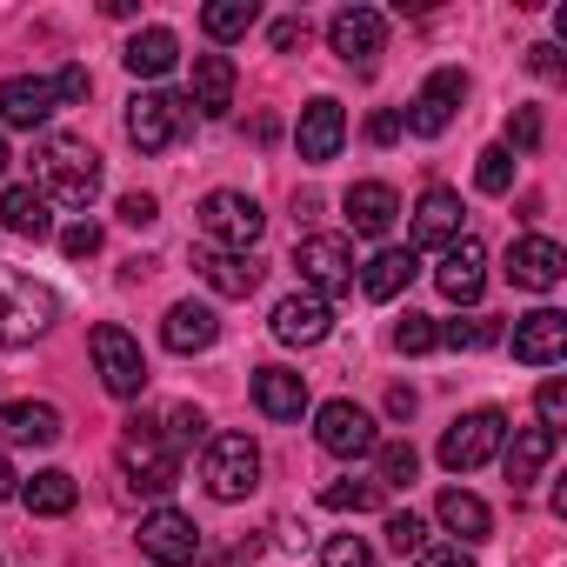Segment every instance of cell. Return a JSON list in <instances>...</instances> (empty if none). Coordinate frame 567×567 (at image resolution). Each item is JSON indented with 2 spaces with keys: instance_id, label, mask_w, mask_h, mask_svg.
Returning <instances> with one entry per match:
<instances>
[{
  "instance_id": "1",
  "label": "cell",
  "mask_w": 567,
  "mask_h": 567,
  "mask_svg": "<svg viewBox=\"0 0 567 567\" xmlns=\"http://www.w3.org/2000/svg\"><path fill=\"white\" fill-rule=\"evenodd\" d=\"M34 181L61 207H94V194H101V154L81 134H48L34 147Z\"/></svg>"
},
{
  "instance_id": "2",
  "label": "cell",
  "mask_w": 567,
  "mask_h": 567,
  "mask_svg": "<svg viewBox=\"0 0 567 567\" xmlns=\"http://www.w3.org/2000/svg\"><path fill=\"white\" fill-rule=\"evenodd\" d=\"M54 321H61L54 288H41V280H34V274H21V267H0V354L34 348Z\"/></svg>"
},
{
  "instance_id": "3",
  "label": "cell",
  "mask_w": 567,
  "mask_h": 567,
  "mask_svg": "<svg viewBox=\"0 0 567 567\" xmlns=\"http://www.w3.org/2000/svg\"><path fill=\"white\" fill-rule=\"evenodd\" d=\"M121 474L141 487V494H167L181 481V454L161 441V421L154 414H134L127 434H121Z\"/></svg>"
},
{
  "instance_id": "4",
  "label": "cell",
  "mask_w": 567,
  "mask_h": 567,
  "mask_svg": "<svg viewBox=\"0 0 567 567\" xmlns=\"http://www.w3.org/2000/svg\"><path fill=\"white\" fill-rule=\"evenodd\" d=\"M200 481L214 501H247L260 487V447L247 434H207V454H200Z\"/></svg>"
},
{
  "instance_id": "5",
  "label": "cell",
  "mask_w": 567,
  "mask_h": 567,
  "mask_svg": "<svg viewBox=\"0 0 567 567\" xmlns=\"http://www.w3.org/2000/svg\"><path fill=\"white\" fill-rule=\"evenodd\" d=\"M260 227H267V214H260V200H254V194L214 187V194L200 200V234H207V247H227V254H254Z\"/></svg>"
},
{
  "instance_id": "6",
  "label": "cell",
  "mask_w": 567,
  "mask_h": 567,
  "mask_svg": "<svg viewBox=\"0 0 567 567\" xmlns=\"http://www.w3.org/2000/svg\"><path fill=\"white\" fill-rule=\"evenodd\" d=\"M87 354H94V368H101V388H107L114 401H134V394L147 388V354H141V341H134L127 328L101 321V328L87 334Z\"/></svg>"
},
{
  "instance_id": "7",
  "label": "cell",
  "mask_w": 567,
  "mask_h": 567,
  "mask_svg": "<svg viewBox=\"0 0 567 567\" xmlns=\"http://www.w3.org/2000/svg\"><path fill=\"white\" fill-rule=\"evenodd\" d=\"M501 441H507V414H501V408H474V414H461V421L441 434V467H447V474H474L481 461L501 454Z\"/></svg>"
},
{
  "instance_id": "8",
  "label": "cell",
  "mask_w": 567,
  "mask_h": 567,
  "mask_svg": "<svg viewBox=\"0 0 567 567\" xmlns=\"http://www.w3.org/2000/svg\"><path fill=\"white\" fill-rule=\"evenodd\" d=\"M295 267H301V280H308V295H348L354 288V247L341 240V234H308L301 247H295Z\"/></svg>"
},
{
  "instance_id": "9",
  "label": "cell",
  "mask_w": 567,
  "mask_h": 567,
  "mask_svg": "<svg viewBox=\"0 0 567 567\" xmlns=\"http://www.w3.org/2000/svg\"><path fill=\"white\" fill-rule=\"evenodd\" d=\"M181 127H187V101L154 94V87L127 101V141H134L141 154H167V147L181 141Z\"/></svg>"
},
{
  "instance_id": "10",
  "label": "cell",
  "mask_w": 567,
  "mask_h": 567,
  "mask_svg": "<svg viewBox=\"0 0 567 567\" xmlns=\"http://www.w3.org/2000/svg\"><path fill=\"white\" fill-rule=\"evenodd\" d=\"M315 441H321L334 461H361V454H374V447H381L374 414H368V408H354V401H328V408H315Z\"/></svg>"
},
{
  "instance_id": "11",
  "label": "cell",
  "mask_w": 567,
  "mask_h": 567,
  "mask_svg": "<svg viewBox=\"0 0 567 567\" xmlns=\"http://www.w3.org/2000/svg\"><path fill=\"white\" fill-rule=\"evenodd\" d=\"M141 554H147L154 567H194V554H200V527H194L181 507H154V514L141 520Z\"/></svg>"
},
{
  "instance_id": "12",
  "label": "cell",
  "mask_w": 567,
  "mask_h": 567,
  "mask_svg": "<svg viewBox=\"0 0 567 567\" xmlns=\"http://www.w3.org/2000/svg\"><path fill=\"white\" fill-rule=\"evenodd\" d=\"M461 101H467V74H461V68H441V74H427V87L414 94V107H408L401 127H414L421 141H434V134L454 127V107H461Z\"/></svg>"
},
{
  "instance_id": "13",
  "label": "cell",
  "mask_w": 567,
  "mask_h": 567,
  "mask_svg": "<svg viewBox=\"0 0 567 567\" xmlns=\"http://www.w3.org/2000/svg\"><path fill=\"white\" fill-rule=\"evenodd\" d=\"M434 288H441L454 308H474V301H481V288H487V247H481L474 234H461V240L441 254V267H434Z\"/></svg>"
},
{
  "instance_id": "14",
  "label": "cell",
  "mask_w": 567,
  "mask_h": 567,
  "mask_svg": "<svg viewBox=\"0 0 567 567\" xmlns=\"http://www.w3.org/2000/svg\"><path fill=\"white\" fill-rule=\"evenodd\" d=\"M560 274H567L560 240H547V234H520V240L507 247V280H514V288L547 295V288H560Z\"/></svg>"
},
{
  "instance_id": "15",
  "label": "cell",
  "mask_w": 567,
  "mask_h": 567,
  "mask_svg": "<svg viewBox=\"0 0 567 567\" xmlns=\"http://www.w3.org/2000/svg\"><path fill=\"white\" fill-rule=\"evenodd\" d=\"M274 341L280 348H321L334 334V308L321 295H288V301H274Z\"/></svg>"
},
{
  "instance_id": "16",
  "label": "cell",
  "mask_w": 567,
  "mask_h": 567,
  "mask_svg": "<svg viewBox=\"0 0 567 567\" xmlns=\"http://www.w3.org/2000/svg\"><path fill=\"white\" fill-rule=\"evenodd\" d=\"M54 81H41V74H14V81H0V127H21V134H34V127H48L54 121Z\"/></svg>"
},
{
  "instance_id": "17",
  "label": "cell",
  "mask_w": 567,
  "mask_h": 567,
  "mask_svg": "<svg viewBox=\"0 0 567 567\" xmlns=\"http://www.w3.org/2000/svg\"><path fill=\"white\" fill-rule=\"evenodd\" d=\"M328 41H334V54H341L348 68H374V54L388 48V21H381L374 8H341V14L328 21Z\"/></svg>"
},
{
  "instance_id": "18",
  "label": "cell",
  "mask_w": 567,
  "mask_h": 567,
  "mask_svg": "<svg viewBox=\"0 0 567 567\" xmlns=\"http://www.w3.org/2000/svg\"><path fill=\"white\" fill-rule=\"evenodd\" d=\"M341 141H348V114H341V101H308L301 107V127H295V147H301V161H334L341 154Z\"/></svg>"
},
{
  "instance_id": "19",
  "label": "cell",
  "mask_w": 567,
  "mask_h": 567,
  "mask_svg": "<svg viewBox=\"0 0 567 567\" xmlns=\"http://www.w3.org/2000/svg\"><path fill=\"white\" fill-rule=\"evenodd\" d=\"M560 354H567V315L534 308V315L514 321V361H527V368H554Z\"/></svg>"
},
{
  "instance_id": "20",
  "label": "cell",
  "mask_w": 567,
  "mask_h": 567,
  "mask_svg": "<svg viewBox=\"0 0 567 567\" xmlns=\"http://www.w3.org/2000/svg\"><path fill=\"white\" fill-rule=\"evenodd\" d=\"M194 267H200L207 288H214V295H227V301H247V295L260 288V274H267L254 254H227V247H200V254H194Z\"/></svg>"
},
{
  "instance_id": "21",
  "label": "cell",
  "mask_w": 567,
  "mask_h": 567,
  "mask_svg": "<svg viewBox=\"0 0 567 567\" xmlns=\"http://www.w3.org/2000/svg\"><path fill=\"white\" fill-rule=\"evenodd\" d=\"M161 341H167L174 354H207V348L220 341V315H214L207 301H174L167 321H161Z\"/></svg>"
},
{
  "instance_id": "22",
  "label": "cell",
  "mask_w": 567,
  "mask_h": 567,
  "mask_svg": "<svg viewBox=\"0 0 567 567\" xmlns=\"http://www.w3.org/2000/svg\"><path fill=\"white\" fill-rule=\"evenodd\" d=\"M0 441H14V447H54L61 441V408L54 401H8V408H0Z\"/></svg>"
},
{
  "instance_id": "23",
  "label": "cell",
  "mask_w": 567,
  "mask_h": 567,
  "mask_svg": "<svg viewBox=\"0 0 567 567\" xmlns=\"http://www.w3.org/2000/svg\"><path fill=\"white\" fill-rule=\"evenodd\" d=\"M254 408L267 421H301L308 414V381L295 368H260L254 374Z\"/></svg>"
},
{
  "instance_id": "24",
  "label": "cell",
  "mask_w": 567,
  "mask_h": 567,
  "mask_svg": "<svg viewBox=\"0 0 567 567\" xmlns=\"http://www.w3.org/2000/svg\"><path fill=\"white\" fill-rule=\"evenodd\" d=\"M394 220H401V194H394L388 181H361V187H348V227H354V234L381 240Z\"/></svg>"
},
{
  "instance_id": "25",
  "label": "cell",
  "mask_w": 567,
  "mask_h": 567,
  "mask_svg": "<svg viewBox=\"0 0 567 567\" xmlns=\"http://www.w3.org/2000/svg\"><path fill=\"white\" fill-rule=\"evenodd\" d=\"M414 240L427 247H454L461 240V194L454 187H427L421 207H414Z\"/></svg>"
},
{
  "instance_id": "26",
  "label": "cell",
  "mask_w": 567,
  "mask_h": 567,
  "mask_svg": "<svg viewBox=\"0 0 567 567\" xmlns=\"http://www.w3.org/2000/svg\"><path fill=\"white\" fill-rule=\"evenodd\" d=\"M434 514H441L447 534H461V547H474V540L494 534V507H487L481 494H467V487H447V494L434 501Z\"/></svg>"
},
{
  "instance_id": "27",
  "label": "cell",
  "mask_w": 567,
  "mask_h": 567,
  "mask_svg": "<svg viewBox=\"0 0 567 567\" xmlns=\"http://www.w3.org/2000/svg\"><path fill=\"white\" fill-rule=\"evenodd\" d=\"M554 447H560V434H547V427H520V434H514V447L501 454V467H507V481H514V494L540 481V467L554 461Z\"/></svg>"
},
{
  "instance_id": "28",
  "label": "cell",
  "mask_w": 567,
  "mask_h": 567,
  "mask_svg": "<svg viewBox=\"0 0 567 567\" xmlns=\"http://www.w3.org/2000/svg\"><path fill=\"white\" fill-rule=\"evenodd\" d=\"M0 227L21 234V240H48V234H54L48 194H41V187H8V194H0Z\"/></svg>"
},
{
  "instance_id": "29",
  "label": "cell",
  "mask_w": 567,
  "mask_h": 567,
  "mask_svg": "<svg viewBox=\"0 0 567 567\" xmlns=\"http://www.w3.org/2000/svg\"><path fill=\"white\" fill-rule=\"evenodd\" d=\"M421 274V260H414V247H381L368 267H361V288H368V301H394L408 280Z\"/></svg>"
},
{
  "instance_id": "30",
  "label": "cell",
  "mask_w": 567,
  "mask_h": 567,
  "mask_svg": "<svg viewBox=\"0 0 567 567\" xmlns=\"http://www.w3.org/2000/svg\"><path fill=\"white\" fill-rule=\"evenodd\" d=\"M194 107L207 121H220L234 107V61L227 54H194Z\"/></svg>"
},
{
  "instance_id": "31",
  "label": "cell",
  "mask_w": 567,
  "mask_h": 567,
  "mask_svg": "<svg viewBox=\"0 0 567 567\" xmlns=\"http://www.w3.org/2000/svg\"><path fill=\"white\" fill-rule=\"evenodd\" d=\"M121 61H127V74H134V81H161V74L181 61V41H174L167 28H141V34L127 41V54H121Z\"/></svg>"
},
{
  "instance_id": "32",
  "label": "cell",
  "mask_w": 567,
  "mask_h": 567,
  "mask_svg": "<svg viewBox=\"0 0 567 567\" xmlns=\"http://www.w3.org/2000/svg\"><path fill=\"white\" fill-rule=\"evenodd\" d=\"M21 501H28V514H68V507L81 501V487H74V474L41 467L34 481H21Z\"/></svg>"
},
{
  "instance_id": "33",
  "label": "cell",
  "mask_w": 567,
  "mask_h": 567,
  "mask_svg": "<svg viewBox=\"0 0 567 567\" xmlns=\"http://www.w3.org/2000/svg\"><path fill=\"white\" fill-rule=\"evenodd\" d=\"M254 21H260V8H254V0H214V8H200V28H207V41H240Z\"/></svg>"
},
{
  "instance_id": "34",
  "label": "cell",
  "mask_w": 567,
  "mask_h": 567,
  "mask_svg": "<svg viewBox=\"0 0 567 567\" xmlns=\"http://www.w3.org/2000/svg\"><path fill=\"white\" fill-rule=\"evenodd\" d=\"M494 341H501V321L494 315H467V321H447L441 328V348H454V354H481Z\"/></svg>"
},
{
  "instance_id": "35",
  "label": "cell",
  "mask_w": 567,
  "mask_h": 567,
  "mask_svg": "<svg viewBox=\"0 0 567 567\" xmlns=\"http://www.w3.org/2000/svg\"><path fill=\"white\" fill-rule=\"evenodd\" d=\"M321 501H328L334 514H374V507L388 501V487H381V481H328Z\"/></svg>"
},
{
  "instance_id": "36",
  "label": "cell",
  "mask_w": 567,
  "mask_h": 567,
  "mask_svg": "<svg viewBox=\"0 0 567 567\" xmlns=\"http://www.w3.org/2000/svg\"><path fill=\"white\" fill-rule=\"evenodd\" d=\"M161 441H167L174 454H187V447H200V441H207V414H200L194 401H181V408H167V427H161Z\"/></svg>"
},
{
  "instance_id": "37",
  "label": "cell",
  "mask_w": 567,
  "mask_h": 567,
  "mask_svg": "<svg viewBox=\"0 0 567 567\" xmlns=\"http://www.w3.org/2000/svg\"><path fill=\"white\" fill-rule=\"evenodd\" d=\"M381 454V487H408L414 474H421V454L408 447V441H388V447H374Z\"/></svg>"
},
{
  "instance_id": "38",
  "label": "cell",
  "mask_w": 567,
  "mask_h": 567,
  "mask_svg": "<svg viewBox=\"0 0 567 567\" xmlns=\"http://www.w3.org/2000/svg\"><path fill=\"white\" fill-rule=\"evenodd\" d=\"M474 181H481V194H507L514 187V154L507 147H487L481 167H474Z\"/></svg>"
},
{
  "instance_id": "39",
  "label": "cell",
  "mask_w": 567,
  "mask_h": 567,
  "mask_svg": "<svg viewBox=\"0 0 567 567\" xmlns=\"http://www.w3.org/2000/svg\"><path fill=\"white\" fill-rule=\"evenodd\" d=\"M394 348L401 354H427V348H441V328L427 315H408V321H394Z\"/></svg>"
},
{
  "instance_id": "40",
  "label": "cell",
  "mask_w": 567,
  "mask_h": 567,
  "mask_svg": "<svg viewBox=\"0 0 567 567\" xmlns=\"http://www.w3.org/2000/svg\"><path fill=\"white\" fill-rule=\"evenodd\" d=\"M321 567H374V547H368L361 534H334V540L321 547Z\"/></svg>"
},
{
  "instance_id": "41",
  "label": "cell",
  "mask_w": 567,
  "mask_h": 567,
  "mask_svg": "<svg viewBox=\"0 0 567 567\" xmlns=\"http://www.w3.org/2000/svg\"><path fill=\"white\" fill-rule=\"evenodd\" d=\"M534 408H540V427H547V434H560V427H567V381H554V374H547V381H540V394H534Z\"/></svg>"
},
{
  "instance_id": "42",
  "label": "cell",
  "mask_w": 567,
  "mask_h": 567,
  "mask_svg": "<svg viewBox=\"0 0 567 567\" xmlns=\"http://www.w3.org/2000/svg\"><path fill=\"white\" fill-rule=\"evenodd\" d=\"M388 547L394 554H421L427 547V520L421 514H388Z\"/></svg>"
},
{
  "instance_id": "43",
  "label": "cell",
  "mask_w": 567,
  "mask_h": 567,
  "mask_svg": "<svg viewBox=\"0 0 567 567\" xmlns=\"http://www.w3.org/2000/svg\"><path fill=\"white\" fill-rule=\"evenodd\" d=\"M507 147H520V154L540 147V114H534V107H514V114H507Z\"/></svg>"
},
{
  "instance_id": "44",
  "label": "cell",
  "mask_w": 567,
  "mask_h": 567,
  "mask_svg": "<svg viewBox=\"0 0 567 567\" xmlns=\"http://www.w3.org/2000/svg\"><path fill=\"white\" fill-rule=\"evenodd\" d=\"M414 567H474V554H467L461 540H427V547L414 554Z\"/></svg>"
},
{
  "instance_id": "45",
  "label": "cell",
  "mask_w": 567,
  "mask_h": 567,
  "mask_svg": "<svg viewBox=\"0 0 567 567\" xmlns=\"http://www.w3.org/2000/svg\"><path fill=\"white\" fill-rule=\"evenodd\" d=\"M61 247H68L74 260H94V254H101V227H94V220H74V227L61 234Z\"/></svg>"
},
{
  "instance_id": "46",
  "label": "cell",
  "mask_w": 567,
  "mask_h": 567,
  "mask_svg": "<svg viewBox=\"0 0 567 567\" xmlns=\"http://www.w3.org/2000/svg\"><path fill=\"white\" fill-rule=\"evenodd\" d=\"M121 220L127 227H154L161 220V200L154 194H121Z\"/></svg>"
},
{
  "instance_id": "47",
  "label": "cell",
  "mask_w": 567,
  "mask_h": 567,
  "mask_svg": "<svg viewBox=\"0 0 567 567\" xmlns=\"http://www.w3.org/2000/svg\"><path fill=\"white\" fill-rule=\"evenodd\" d=\"M87 87H94L87 68H61V74H54V101H87Z\"/></svg>"
},
{
  "instance_id": "48",
  "label": "cell",
  "mask_w": 567,
  "mask_h": 567,
  "mask_svg": "<svg viewBox=\"0 0 567 567\" xmlns=\"http://www.w3.org/2000/svg\"><path fill=\"white\" fill-rule=\"evenodd\" d=\"M368 141H374V147H394V141H401V114H394V107H381V114L368 121Z\"/></svg>"
},
{
  "instance_id": "49",
  "label": "cell",
  "mask_w": 567,
  "mask_h": 567,
  "mask_svg": "<svg viewBox=\"0 0 567 567\" xmlns=\"http://www.w3.org/2000/svg\"><path fill=\"white\" fill-rule=\"evenodd\" d=\"M301 34H308L301 21H274V48H280V54H295V48H301Z\"/></svg>"
},
{
  "instance_id": "50",
  "label": "cell",
  "mask_w": 567,
  "mask_h": 567,
  "mask_svg": "<svg viewBox=\"0 0 567 567\" xmlns=\"http://www.w3.org/2000/svg\"><path fill=\"white\" fill-rule=\"evenodd\" d=\"M527 68H534V74H560V54L540 41V48H527Z\"/></svg>"
},
{
  "instance_id": "51",
  "label": "cell",
  "mask_w": 567,
  "mask_h": 567,
  "mask_svg": "<svg viewBox=\"0 0 567 567\" xmlns=\"http://www.w3.org/2000/svg\"><path fill=\"white\" fill-rule=\"evenodd\" d=\"M388 414L408 421V414H414V388H388Z\"/></svg>"
},
{
  "instance_id": "52",
  "label": "cell",
  "mask_w": 567,
  "mask_h": 567,
  "mask_svg": "<svg viewBox=\"0 0 567 567\" xmlns=\"http://www.w3.org/2000/svg\"><path fill=\"white\" fill-rule=\"evenodd\" d=\"M14 494V467H8V454H0V501Z\"/></svg>"
},
{
  "instance_id": "53",
  "label": "cell",
  "mask_w": 567,
  "mask_h": 567,
  "mask_svg": "<svg viewBox=\"0 0 567 567\" xmlns=\"http://www.w3.org/2000/svg\"><path fill=\"white\" fill-rule=\"evenodd\" d=\"M0 174H8V141H0Z\"/></svg>"
}]
</instances>
